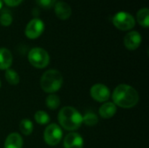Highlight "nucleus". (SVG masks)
<instances>
[{"label": "nucleus", "mask_w": 149, "mask_h": 148, "mask_svg": "<svg viewBox=\"0 0 149 148\" xmlns=\"http://www.w3.org/2000/svg\"><path fill=\"white\" fill-rule=\"evenodd\" d=\"M12 23V17L8 12H3L0 16V24L3 26H9Z\"/></svg>", "instance_id": "21"}, {"label": "nucleus", "mask_w": 149, "mask_h": 148, "mask_svg": "<svg viewBox=\"0 0 149 148\" xmlns=\"http://www.w3.org/2000/svg\"><path fill=\"white\" fill-rule=\"evenodd\" d=\"M44 30H45L44 22L39 18H33L27 24L24 33L28 38L35 39L38 38L43 33Z\"/></svg>", "instance_id": "7"}, {"label": "nucleus", "mask_w": 149, "mask_h": 148, "mask_svg": "<svg viewBox=\"0 0 149 148\" xmlns=\"http://www.w3.org/2000/svg\"><path fill=\"white\" fill-rule=\"evenodd\" d=\"M4 76H5L7 82L11 85H18V83L20 81V78H19L18 73L11 68L5 70Z\"/></svg>", "instance_id": "16"}, {"label": "nucleus", "mask_w": 149, "mask_h": 148, "mask_svg": "<svg viewBox=\"0 0 149 148\" xmlns=\"http://www.w3.org/2000/svg\"><path fill=\"white\" fill-rule=\"evenodd\" d=\"M22 1H23V0H3V2H4L8 6H10V7L18 5Z\"/></svg>", "instance_id": "23"}, {"label": "nucleus", "mask_w": 149, "mask_h": 148, "mask_svg": "<svg viewBox=\"0 0 149 148\" xmlns=\"http://www.w3.org/2000/svg\"><path fill=\"white\" fill-rule=\"evenodd\" d=\"M45 104L49 109L55 110V109L58 108V106L60 105V99L58 95L52 93L49 96H47V98L45 99Z\"/></svg>", "instance_id": "18"}, {"label": "nucleus", "mask_w": 149, "mask_h": 148, "mask_svg": "<svg viewBox=\"0 0 149 148\" xmlns=\"http://www.w3.org/2000/svg\"><path fill=\"white\" fill-rule=\"evenodd\" d=\"M39 6L45 9H50L55 5L57 0H36Z\"/></svg>", "instance_id": "22"}, {"label": "nucleus", "mask_w": 149, "mask_h": 148, "mask_svg": "<svg viewBox=\"0 0 149 148\" xmlns=\"http://www.w3.org/2000/svg\"><path fill=\"white\" fill-rule=\"evenodd\" d=\"M141 43V34L136 31H133L128 32L124 38V44L127 49L130 51H134L136 50Z\"/></svg>", "instance_id": "10"}, {"label": "nucleus", "mask_w": 149, "mask_h": 148, "mask_svg": "<svg viewBox=\"0 0 149 148\" xmlns=\"http://www.w3.org/2000/svg\"><path fill=\"white\" fill-rule=\"evenodd\" d=\"M22 147H23V139L19 133H11L7 136L5 141H4V148Z\"/></svg>", "instance_id": "12"}, {"label": "nucleus", "mask_w": 149, "mask_h": 148, "mask_svg": "<svg viewBox=\"0 0 149 148\" xmlns=\"http://www.w3.org/2000/svg\"><path fill=\"white\" fill-rule=\"evenodd\" d=\"M0 87H1V80H0Z\"/></svg>", "instance_id": "25"}, {"label": "nucleus", "mask_w": 149, "mask_h": 148, "mask_svg": "<svg viewBox=\"0 0 149 148\" xmlns=\"http://www.w3.org/2000/svg\"><path fill=\"white\" fill-rule=\"evenodd\" d=\"M34 119H35L36 122L38 123L39 125H46L50 122L49 114L42 110L36 112V113L34 115Z\"/></svg>", "instance_id": "19"}, {"label": "nucleus", "mask_w": 149, "mask_h": 148, "mask_svg": "<svg viewBox=\"0 0 149 148\" xmlns=\"http://www.w3.org/2000/svg\"><path fill=\"white\" fill-rule=\"evenodd\" d=\"M82 120H83V123L85 125L88 126H93L99 121L98 116L95 113H86L84 116H82Z\"/></svg>", "instance_id": "20"}, {"label": "nucleus", "mask_w": 149, "mask_h": 148, "mask_svg": "<svg viewBox=\"0 0 149 148\" xmlns=\"http://www.w3.org/2000/svg\"><path fill=\"white\" fill-rule=\"evenodd\" d=\"M12 64V54L7 48H0V70H7Z\"/></svg>", "instance_id": "13"}, {"label": "nucleus", "mask_w": 149, "mask_h": 148, "mask_svg": "<svg viewBox=\"0 0 149 148\" xmlns=\"http://www.w3.org/2000/svg\"><path fill=\"white\" fill-rule=\"evenodd\" d=\"M54 10L57 17L62 20L68 19L72 15V9L70 5L63 1L57 2L54 5Z\"/></svg>", "instance_id": "11"}, {"label": "nucleus", "mask_w": 149, "mask_h": 148, "mask_svg": "<svg viewBox=\"0 0 149 148\" xmlns=\"http://www.w3.org/2000/svg\"><path fill=\"white\" fill-rule=\"evenodd\" d=\"M84 140L78 133H70L64 139L65 148H83Z\"/></svg>", "instance_id": "9"}, {"label": "nucleus", "mask_w": 149, "mask_h": 148, "mask_svg": "<svg viewBox=\"0 0 149 148\" xmlns=\"http://www.w3.org/2000/svg\"><path fill=\"white\" fill-rule=\"evenodd\" d=\"M91 97L98 102H107L110 98V90L104 84H95L90 90Z\"/></svg>", "instance_id": "8"}, {"label": "nucleus", "mask_w": 149, "mask_h": 148, "mask_svg": "<svg viewBox=\"0 0 149 148\" xmlns=\"http://www.w3.org/2000/svg\"><path fill=\"white\" fill-rule=\"evenodd\" d=\"M117 107L113 102H105L99 109V113L103 119H110L116 113Z\"/></svg>", "instance_id": "14"}, {"label": "nucleus", "mask_w": 149, "mask_h": 148, "mask_svg": "<svg viewBox=\"0 0 149 148\" xmlns=\"http://www.w3.org/2000/svg\"><path fill=\"white\" fill-rule=\"evenodd\" d=\"M19 128H20L21 133L24 135L28 136V135L31 134V133L33 131V123L29 119H24L20 121Z\"/></svg>", "instance_id": "17"}, {"label": "nucleus", "mask_w": 149, "mask_h": 148, "mask_svg": "<svg viewBox=\"0 0 149 148\" xmlns=\"http://www.w3.org/2000/svg\"><path fill=\"white\" fill-rule=\"evenodd\" d=\"M137 21L143 26L148 28L149 26V10L148 8L141 9L137 13Z\"/></svg>", "instance_id": "15"}, {"label": "nucleus", "mask_w": 149, "mask_h": 148, "mask_svg": "<svg viewBox=\"0 0 149 148\" xmlns=\"http://www.w3.org/2000/svg\"><path fill=\"white\" fill-rule=\"evenodd\" d=\"M2 6H3V3H2V0H0V9L2 8Z\"/></svg>", "instance_id": "24"}, {"label": "nucleus", "mask_w": 149, "mask_h": 148, "mask_svg": "<svg viewBox=\"0 0 149 148\" xmlns=\"http://www.w3.org/2000/svg\"><path fill=\"white\" fill-rule=\"evenodd\" d=\"M113 103L122 108H132L139 102L138 92L131 85L121 84L115 87L112 95Z\"/></svg>", "instance_id": "1"}, {"label": "nucleus", "mask_w": 149, "mask_h": 148, "mask_svg": "<svg viewBox=\"0 0 149 148\" xmlns=\"http://www.w3.org/2000/svg\"><path fill=\"white\" fill-rule=\"evenodd\" d=\"M63 76L59 71L51 69L45 72L40 79V85L44 92L54 93L58 92L63 85Z\"/></svg>", "instance_id": "3"}, {"label": "nucleus", "mask_w": 149, "mask_h": 148, "mask_svg": "<svg viewBox=\"0 0 149 148\" xmlns=\"http://www.w3.org/2000/svg\"><path fill=\"white\" fill-rule=\"evenodd\" d=\"M59 125L67 131L79 129L83 124L81 113L72 106H64L58 114Z\"/></svg>", "instance_id": "2"}, {"label": "nucleus", "mask_w": 149, "mask_h": 148, "mask_svg": "<svg viewBox=\"0 0 149 148\" xmlns=\"http://www.w3.org/2000/svg\"><path fill=\"white\" fill-rule=\"evenodd\" d=\"M28 60L32 66L43 69L48 65L50 62V56L45 49L34 47L28 53Z\"/></svg>", "instance_id": "4"}, {"label": "nucleus", "mask_w": 149, "mask_h": 148, "mask_svg": "<svg viewBox=\"0 0 149 148\" xmlns=\"http://www.w3.org/2000/svg\"><path fill=\"white\" fill-rule=\"evenodd\" d=\"M113 23L116 28L121 31L131 30L135 25L134 17L126 11H120L115 14L113 18Z\"/></svg>", "instance_id": "6"}, {"label": "nucleus", "mask_w": 149, "mask_h": 148, "mask_svg": "<svg viewBox=\"0 0 149 148\" xmlns=\"http://www.w3.org/2000/svg\"><path fill=\"white\" fill-rule=\"evenodd\" d=\"M63 137V132L62 129L56 123H52L46 128L44 132V140L49 146H57Z\"/></svg>", "instance_id": "5"}]
</instances>
